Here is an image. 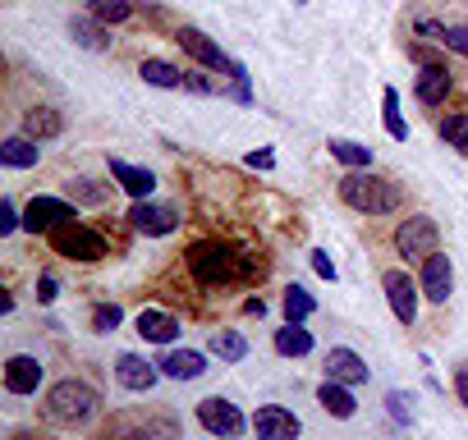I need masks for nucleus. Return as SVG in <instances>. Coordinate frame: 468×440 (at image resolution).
I'll use <instances>...</instances> for the list:
<instances>
[{
    "label": "nucleus",
    "mask_w": 468,
    "mask_h": 440,
    "mask_svg": "<svg viewBox=\"0 0 468 440\" xmlns=\"http://www.w3.org/2000/svg\"><path fill=\"white\" fill-rule=\"evenodd\" d=\"M340 197H345V206H354L363 215H390L404 206V188L386 174H372V170H349L340 179Z\"/></svg>",
    "instance_id": "1"
},
{
    "label": "nucleus",
    "mask_w": 468,
    "mask_h": 440,
    "mask_svg": "<svg viewBox=\"0 0 468 440\" xmlns=\"http://www.w3.org/2000/svg\"><path fill=\"white\" fill-rule=\"evenodd\" d=\"M101 408V394L88 385V381H56L47 390V417L51 422H65V426H83L92 422Z\"/></svg>",
    "instance_id": "2"
},
{
    "label": "nucleus",
    "mask_w": 468,
    "mask_h": 440,
    "mask_svg": "<svg viewBox=\"0 0 468 440\" xmlns=\"http://www.w3.org/2000/svg\"><path fill=\"white\" fill-rule=\"evenodd\" d=\"M188 271H193L197 285H225V280L239 276V257H234L225 244H216V239H197L188 248Z\"/></svg>",
    "instance_id": "3"
},
{
    "label": "nucleus",
    "mask_w": 468,
    "mask_h": 440,
    "mask_svg": "<svg viewBox=\"0 0 468 440\" xmlns=\"http://www.w3.org/2000/svg\"><path fill=\"white\" fill-rule=\"evenodd\" d=\"M51 248L60 257H69V262H101L106 257V239L92 225H83V220H65V225H56L51 230Z\"/></svg>",
    "instance_id": "4"
},
{
    "label": "nucleus",
    "mask_w": 468,
    "mask_h": 440,
    "mask_svg": "<svg viewBox=\"0 0 468 440\" xmlns=\"http://www.w3.org/2000/svg\"><path fill=\"white\" fill-rule=\"evenodd\" d=\"M395 248H399L404 262H427L431 253H441V230H436V220H431V215H409V220H399Z\"/></svg>",
    "instance_id": "5"
},
{
    "label": "nucleus",
    "mask_w": 468,
    "mask_h": 440,
    "mask_svg": "<svg viewBox=\"0 0 468 440\" xmlns=\"http://www.w3.org/2000/svg\"><path fill=\"white\" fill-rule=\"evenodd\" d=\"M197 422H202L211 435H220V440H234V435L249 431V417L234 408L229 399H220V394H211V399L197 403Z\"/></svg>",
    "instance_id": "6"
},
{
    "label": "nucleus",
    "mask_w": 468,
    "mask_h": 440,
    "mask_svg": "<svg viewBox=\"0 0 468 440\" xmlns=\"http://www.w3.org/2000/svg\"><path fill=\"white\" fill-rule=\"evenodd\" d=\"M381 289H386V303H390L395 321H399V326H413V321H418V289H422V285H413L404 271H386V276H381Z\"/></svg>",
    "instance_id": "7"
},
{
    "label": "nucleus",
    "mask_w": 468,
    "mask_h": 440,
    "mask_svg": "<svg viewBox=\"0 0 468 440\" xmlns=\"http://www.w3.org/2000/svg\"><path fill=\"white\" fill-rule=\"evenodd\" d=\"M65 220H79V211H74L65 197H33L28 211H24V230H33V235H51L56 225H65Z\"/></svg>",
    "instance_id": "8"
},
{
    "label": "nucleus",
    "mask_w": 468,
    "mask_h": 440,
    "mask_svg": "<svg viewBox=\"0 0 468 440\" xmlns=\"http://www.w3.org/2000/svg\"><path fill=\"white\" fill-rule=\"evenodd\" d=\"M129 225H133L138 235L161 239V235H175L179 211H175V206H165V202H133V206H129Z\"/></svg>",
    "instance_id": "9"
},
{
    "label": "nucleus",
    "mask_w": 468,
    "mask_h": 440,
    "mask_svg": "<svg viewBox=\"0 0 468 440\" xmlns=\"http://www.w3.org/2000/svg\"><path fill=\"white\" fill-rule=\"evenodd\" d=\"M253 431H258V440H299L303 422H299L290 408H281V403H267V408H258V417H253Z\"/></svg>",
    "instance_id": "10"
},
{
    "label": "nucleus",
    "mask_w": 468,
    "mask_h": 440,
    "mask_svg": "<svg viewBox=\"0 0 468 440\" xmlns=\"http://www.w3.org/2000/svg\"><path fill=\"white\" fill-rule=\"evenodd\" d=\"M422 294L431 299V303H450V294H454V267H450V257L445 253H431L427 262H422Z\"/></svg>",
    "instance_id": "11"
},
{
    "label": "nucleus",
    "mask_w": 468,
    "mask_h": 440,
    "mask_svg": "<svg viewBox=\"0 0 468 440\" xmlns=\"http://www.w3.org/2000/svg\"><path fill=\"white\" fill-rule=\"evenodd\" d=\"M175 42H179V47H184V51H188L197 65H207V69H216V74H220V69L229 74V65H234V60H229V56H225V51H220V47H216L207 33H197V28H179V37H175Z\"/></svg>",
    "instance_id": "12"
},
{
    "label": "nucleus",
    "mask_w": 468,
    "mask_h": 440,
    "mask_svg": "<svg viewBox=\"0 0 468 440\" xmlns=\"http://www.w3.org/2000/svg\"><path fill=\"white\" fill-rule=\"evenodd\" d=\"M326 381H340V385H367V362L354 353V349H331L326 353Z\"/></svg>",
    "instance_id": "13"
},
{
    "label": "nucleus",
    "mask_w": 468,
    "mask_h": 440,
    "mask_svg": "<svg viewBox=\"0 0 468 440\" xmlns=\"http://www.w3.org/2000/svg\"><path fill=\"white\" fill-rule=\"evenodd\" d=\"M37 385H42V362L33 353H15L5 362V390L10 394H37Z\"/></svg>",
    "instance_id": "14"
},
{
    "label": "nucleus",
    "mask_w": 468,
    "mask_h": 440,
    "mask_svg": "<svg viewBox=\"0 0 468 440\" xmlns=\"http://www.w3.org/2000/svg\"><path fill=\"white\" fill-rule=\"evenodd\" d=\"M115 376H120V385L124 390H152L156 385V376H161V367L156 362H147V358H138V353H120L115 358Z\"/></svg>",
    "instance_id": "15"
},
{
    "label": "nucleus",
    "mask_w": 468,
    "mask_h": 440,
    "mask_svg": "<svg viewBox=\"0 0 468 440\" xmlns=\"http://www.w3.org/2000/svg\"><path fill=\"white\" fill-rule=\"evenodd\" d=\"M413 92H418V101H422V106H441V101H445V92H450V69H445L441 60L422 65V69H418V79H413Z\"/></svg>",
    "instance_id": "16"
},
{
    "label": "nucleus",
    "mask_w": 468,
    "mask_h": 440,
    "mask_svg": "<svg viewBox=\"0 0 468 440\" xmlns=\"http://www.w3.org/2000/svg\"><path fill=\"white\" fill-rule=\"evenodd\" d=\"M111 179L129 193V197H138V202H147L152 197V188H156V174L152 170H143V165H129V161H111Z\"/></svg>",
    "instance_id": "17"
},
{
    "label": "nucleus",
    "mask_w": 468,
    "mask_h": 440,
    "mask_svg": "<svg viewBox=\"0 0 468 440\" xmlns=\"http://www.w3.org/2000/svg\"><path fill=\"white\" fill-rule=\"evenodd\" d=\"M69 37L83 51H111V33H106V24L97 15H74L69 19Z\"/></svg>",
    "instance_id": "18"
},
{
    "label": "nucleus",
    "mask_w": 468,
    "mask_h": 440,
    "mask_svg": "<svg viewBox=\"0 0 468 440\" xmlns=\"http://www.w3.org/2000/svg\"><path fill=\"white\" fill-rule=\"evenodd\" d=\"M156 367H161V376H170V381H197V376L207 372V358L193 353V349H170Z\"/></svg>",
    "instance_id": "19"
},
{
    "label": "nucleus",
    "mask_w": 468,
    "mask_h": 440,
    "mask_svg": "<svg viewBox=\"0 0 468 440\" xmlns=\"http://www.w3.org/2000/svg\"><path fill=\"white\" fill-rule=\"evenodd\" d=\"M138 335H143L147 344H175V335H179V321H175L170 312L143 308V312H138Z\"/></svg>",
    "instance_id": "20"
},
{
    "label": "nucleus",
    "mask_w": 468,
    "mask_h": 440,
    "mask_svg": "<svg viewBox=\"0 0 468 440\" xmlns=\"http://www.w3.org/2000/svg\"><path fill=\"white\" fill-rule=\"evenodd\" d=\"M60 129H65V120H60V110H51V106H33V110L24 115V133H28L33 142L60 138Z\"/></svg>",
    "instance_id": "21"
},
{
    "label": "nucleus",
    "mask_w": 468,
    "mask_h": 440,
    "mask_svg": "<svg viewBox=\"0 0 468 440\" xmlns=\"http://www.w3.org/2000/svg\"><path fill=\"white\" fill-rule=\"evenodd\" d=\"M37 156H42V147L24 133V138H5L0 142V161H5L10 170H33L37 165Z\"/></svg>",
    "instance_id": "22"
},
{
    "label": "nucleus",
    "mask_w": 468,
    "mask_h": 440,
    "mask_svg": "<svg viewBox=\"0 0 468 440\" xmlns=\"http://www.w3.org/2000/svg\"><path fill=\"white\" fill-rule=\"evenodd\" d=\"M276 353H285V358L313 353V330H303V321H285V326L276 330Z\"/></svg>",
    "instance_id": "23"
},
{
    "label": "nucleus",
    "mask_w": 468,
    "mask_h": 440,
    "mask_svg": "<svg viewBox=\"0 0 468 440\" xmlns=\"http://www.w3.org/2000/svg\"><path fill=\"white\" fill-rule=\"evenodd\" d=\"M317 403L331 413V417H354V394H349V385H340V381H322L317 385Z\"/></svg>",
    "instance_id": "24"
},
{
    "label": "nucleus",
    "mask_w": 468,
    "mask_h": 440,
    "mask_svg": "<svg viewBox=\"0 0 468 440\" xmlns=\"http://www.w3.org/2000/svg\"><path fill=\"white\" fill-rule=\"evenodd\" d=\"M207 349H211L220 362H244V358H249V340H244L239 330H211Z\"/></svg>",
    "instance_id": "25"
},
{
    "label": "nucleus",
    "mask_w": 468,
    "mask_h": 440,
    "mask_svg": "<svg viewBox=\"0 0 468 440\" xmlns=\"http://www.w3.org/2000/svg\"><path fill=\"white\" fill-rule=\"evenodd\" d=\"M138 74H143V83H152V88H184V69H175L170 60H143Z\"/></svg>",
    "instance_id": "26"
},
{
    "label": "nucleus",
    "mask_w": 468,
    "mask_h": 440,
    "mask_svg": "<svg viewBox=\"0 0 468 440\" xmlns=\"http://www.w3.org/2000/svg\"><path fill=\"white\" fill-rule=\"evenodd\" d=\"M326 147H331V156H335L340 165H349V170H367V165H372V147H363V142H349V138H331Z\"/></svg>",
    "instance_id": "27"
},
{
    "label": "nucleus",
    "mask_w": 468,
    "mask_h": 440,
    "mask_svg": "<svg viewBox=\"0 0 468 440\" xmlns=\"http://www.w3.org/2000/svg\"><path fill=\"white\" fill-rule=\"evenodd\" d=\"M281 303H285V321H308V317L317 312V299H313L303 285H290Z\"/></svg>",
    "instance_id": "28"
},
{
    "label": "nucleus",
    "mask_w": 468,
    "mask_h": 440,
    "mask_svg": "<svg viewBox=\"0 0 468 440\" xmlns=\"http://www.w3.org/2000/svg\"><path fill=\"white\" fill-rule=\"evenodd\" d=\"M381 106H386V115H381V120H386V133H390L395 142H404V138H409V124H404V115H399V92L386 88V92H381Z\"/></svg>",
    "instance_id": "29"
},
{
    "label": "nucleus",
    "mask_w": 468,
    "mask_h": 440,
    "mask_svg": "<svg viewBox=\"0 0 468 440\" xmlns=\"http://www.w3.org/2000/svg\"><path fill=\"white\" fill-rule=\"evenodd\" d=\"M88 15H97L101 24H124L133 15L129 0H88Z\"/></svg>",
    "instance_id": "30"
},
{
    "label": "nucleus",
    "mask_w": 468,
    "mask_h": 440,
    "mask_svg": "<svg viewBox=\"0 0 468 440\" xmlns=\"http://www.w3.org/2000/svg\"><path fill=\"white\" fill-rule=\"evenodd\" d=\"M441 138L459 152H468V115H445L441 120Z\"/></svg>",
    "instance_id": "31"
},
{
    "label": "nucleus",
    "mask_w": 468,
    "mask_h": 440,
    "mask_svg": "<svg viewBox=\"0 0 468 440\" xmlns=\"http://www.w3.org/2000/svg\"><path fill=\"white\" fill-rule=\"evenodd\" d=\"M120 321H124V312H120L115 303H97V308H92V330H97V335H111Z\"/></svg>",
    "instance_id": "32"
},
{
    "label": "nucleus",
    "mask_w": 468,
    "mask_h": 440,
    "mask_svg": "<svg viewBox=\"0 0 468 440\" xmlns=\"http://www.w3.org/2000/svg\"><path fill=\"white\" fill-rule=\"evenodd\" d=\"M386 408H390V417H395V422L413 426V399H409L404 390H390V394H386Z\"/></svg>",
    "instance_id": "33"
},
{
    "label": "nucleus",
    "mask_w": 468,
    "mask_h": 440,
    "mask_svg": "<svg viewBox=\"0 0 468 440\" xmlns=\"http://www.w3.org/2000/svg\"><path fill=\"white\" fill-rule=\"evenodd\" d=\"M69 197H74V202H88V206H97L106 193H101L92 179H74V183H69Z\"/></svg>",
    "instance_id": "34"
},
{
    "label": "nucleus",
    "mask_w": 468,
    "mask_h": 440,
    "mask_svg": "<svg viewBox=\"0 0 468 440\" xmlns=\"http://www.w3.org/2000/svg\"><path fill=\"white\" fill-rule=\"evenodd\" d=\"M24 225V215H19V206L10 202V197H0V235H15Z\"/></svg>",
    "instance_id": "35"
},
{
    "label": "nucleus",
    "mask_w": 468,
    "mask_h": 440,
    "mask_svg": "<svg viewBox=\"0 0 468 440\" xmlns=\"http://www.w3.org/2000/svg\"><path fill=\"white\" fill-rule=\"evenodd\" d=\"M308 262H313V271H317L322 280H335V262H331L322 248H313V253H308Z\"/></svg>",
    "instance_id": "36"
},
{
    "label": "nucleus",
    "mask_w": 468,
    "mask_h": 440,
    "mask_svg": "<svg viewBox=\"0 0 468 440\" xmlns=\"http://www.w3.org/2000/svg\"><path fill=\"white\" fill-rule=\"evenodd\" d=\"M56 299H60V280L47 271V276L37 280V303H56Z\"/></svg>",
    "instance_id": "37"
},
{
    "label": "nucleus",
    "mask_w": 468,
    "mask_h": 440,
    "mask_svg": "<svg viewBox=\"0 0 468 440\" xmlns=\"http://www.w3.org/2000/svg\"><path fill=\"white\" fill-rule=\"evenodd\" d=\"M184 88L197 92V97H211V92H216V83H211L207 74H184Z\"/></svg>",
    "instance_id": "38"
},
{
    "label": "nucleus",
    "mask_w": 468,
    "mask_h": 440,
    "mask_svg": "<svg viewBox=\"0 0 468 440\" xmlns=\"http://www.w3.org/2000/svg\"><path fill=\"white\" fill-rule=\"evenodd\" d=\"M445 47H450L454 56L468 60V28H450V33H445Z\"/></svg>",
    "instance_id": "39"
},
{
    "label": "nucleus",
    "mask_w": 468,
    "mask_h": 440,
    "mask_svg": "<svg viewBox=\"0 0 468 440\" xmlns=\"http://www.w3.org/2000/svg\"><path fill=\"white\" fill-rule=\"evenodd\" d=\"M418 33H422V37H431V42H445V33H450V28H445V24H436V19H418Z\"/></svg>",
    "instance_id": "40"
},
{
    "label": "nucleus",
    "mask_w": 468,
    "mask_h": 440,
    "mask_svg": "<svg viewBox=\"0 0 468 440\" xmlns=\"http://www.w3.org/2000/svg\"><path fill=\"white\" fill-rule=\"evenodd\" d=\"M249 165L253 170H276V156L271 152H249Z\"/></svg>",
    "instance_id": "41"
},
{
    "label": "nucleus",
    "mask_w": 468,
    "mask_h": 440,
    "mask_svg": "<svg viewBox=\"0 0 468 440\" xmlns=\"http://www.w3.org/2000/svg\"><path fill=\"white\" fill-rule=\"evenodd\" d=\"M454 394H459V403L468 408V367H459V376H454Z\"/></svg>",
    "instance_id": "42"
},
{
    "label": "nucleus",
    "mask_w": 468,
    "mask_h": 440,
    "mask_svg": "<svg viewBox=\"0 0 468 440\" xmlns=\"http://www.w3.org/2000/svg\"><path fill=\"white\" fill-rule=\"evenodd\" d=\"M244 312H249V317H262V312H267V303H262V299H249V303H244Z\"/></svg>",
    "instance_id": "43"
},
{
    "label": "nucleus",
    "mask_w": 468,
    "mask_h": 440,
    "mask_svg": "<svg viewBox=\"0 0 468 440\" xmlns=\"http://www.w3.org/2000/svg\"><path fill=\"white\" fill-rule=\"evenodd\" d=\"M106 440H152L147 431H133V435H106Z\"/></svg>",
    "instance_id": "44"
}]
</instances>
